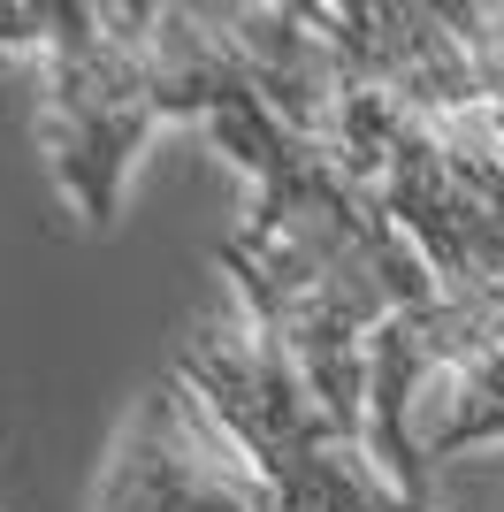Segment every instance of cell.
<instances>
[{"label":"cell","instance_id":"3957f363","mask_svg":"<svg viewBox=\"0 0 504 512\" xmlns=\"http://www.w3.org/2000/svg\"><path fill=\"white\" fill-rule=\"evenodd\" d=\"M214 260L237 283L245 321L306 375V390L336 421L352 428V436H367V321L344 306V291L298 253L291 237H268V230H252V222L222 237Z\"/></svg>","mask_w":504,"mask_h":512},{"label":"cell","instance_id":"6da1fadb","mask_svg":"<svg viewBox=\"0 0 504 512\" xmlns=\"http://www.w3.org/2000/svg\"><path fill=\"white\" fill-rule=\"evenodd\" d=\"M176 383L222 421V436L245 451V467L268 482L275 512H420L375 467L367 436L336 421L252 321L245 329L199 321L176 344Z\"/></svg>","mask_w":504,"mask_h":512},{"label":"cell","instance_id":"8992f818","mask_svg":"<svg viewBox=\"0 0 504 512\" xmlns=\"http://www.w3.org/2000/svg\"><path fill=\"white\" fill-rule=\"evenodd\" d=\"M46 39H54V0H39V8L0 0V69L16 62V54H39L46 62Z\"/></svg>","mask_w":504,"mask_h":512},{"label":"cell","instance_id":"5b68a950","mask_svg":"<svg viewBox=\"0 0 504 512\" xmlns=\"http://www.w3.org/2000/svg\"><path fill=\"white\" fill-rule=\"evenodd\" d=\"M474 444H504V344L497 352H474V360L451 375V406H443L436 436H428V467L436 459H459Z\"/></svg>","mask_w":504,"mask_h":512},{"label":"cell","instance_id":"52a82bcc","mask_svg":"<svg viewBox=\"0 0 504 512\" xmlns=\"http://www.w3.org/2000/svg\"><path fill=\"white\" fill-rule=\"evenodd\" d=\"M482 23H489V54L504 62V8H482Z\"/></svg>","mask_w":504,"mask_h":512},{"label":"cell","instance_id":"7a4b0ae2","mask_svg":"<svg viewBox=\"0 0 504 512\" xmlns=\"http://www.w3.org/2000/svg\"><path fill=\"white\" fill-rule=\"evenodd\" d=\"M161 8H92V0H54V39H46L39 77V138L54 161V184L69 192L84 230H107L130 192V169L146 138L168 123L161 107Z\"/></svg>","mask_w":504,"mask_h":512},{"label":"cell","instance_id":"277c9868","mask_svg":"<svg viewBox=\"0 0 504 512\" xmlns=\"http://www.w3.org/2000/svg\"><path fill=\"white\" fill-rule=\"evenodd\" d=\"M92 512H275V497L184 383H153L115 436Z\"/></svg>","mask_w":504,"mask_h":512}]
</instances>
